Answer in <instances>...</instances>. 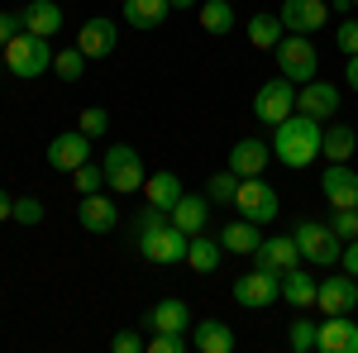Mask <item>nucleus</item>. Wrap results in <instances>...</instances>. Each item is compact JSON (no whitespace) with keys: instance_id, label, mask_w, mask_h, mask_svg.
<instances>
[{"instance_id":"obj_1","label":"nucleus","mask_w":358,"mask_h":353,"mask_svg":"<svg viewBox=\"0 0 358 353\" xmlns=\"http://www.w3.org/2000/svg\"><path fill=\"white\" fill-rule=\"evenodd\" d=\"M320 120H310V115H287L282 124H273V153L282 158V167H310L320 158Z\"/></svg>"},{"instance_id":"obj_2","label":"nucleus","mask_w":358,"mask_h":353,"mask_svg":"<svg viewBox=\"0 0 358 353\" xmlns=\"http://www.w3.org/2000/svg\"><path fill=\"white\" fill-rule=\"evenodd\" d=\"M5 67L15 72V77H24V82H34V77H43L48 67H53V38H43V34H29V29H20L5 48Z\"/></svg>"},{"instance_id":"obj_3","label":"nucleus","mask_w":358,"mask_h":353,"mask_svg":"<svg viewBox=\"0 0 358 353\" xmlns=\"http://www.w3.org/2000/svg\"><path fill=\"white\" fill-rule=\"evenodd\" d=\"M134 239H138V253H143L148 263H158V268H177V263H187V248H192V234L177 229L172 215H167L163 224H153V229L134 234Z\"/></svg>"},{"instance_id":"obj_4","label":"nucleus","mask_w":358,"mask_h":353,"mask_svg":"<svg viewBox=\"0 0 358 353\" xmlns=\"http://www.w3.org/2000/svg\"><path fill=\"white\" fill-rule=\"evenodd\" d=\"M292 239L301 248V263H310V268H334L344 258V239L334 234L330 224H320V219H296Z\"/></svg>"},{"instance_id":"obj_5","label":"nucleus","mask_w":358,"mask_h":353,"mask_svg":"<svg viewBox=\"0 0 358 353\" xmlns=\"http://www.w3.org/2000/svg\"><path fill=\"white\" fill-rule=\"evenodd\" d=\"M277 57V72L287 77V82H315V72H320V53H315V43H310V34H282V43L273 48Z\"/></svg>"},{"instance_id":"obj_6","label":"nucleus","mask_w":358,"mask_h":353,"mask_svg":"<svg viewBox=\"0 0 358 353\" xmlns=\"http://www.w3.org/2000/svg\"><path fill=\"white\" fill-rule=\"evenodd\" d=\"M101 167H106V187H110L115 196H134V191H143V182H148L143 158H138V148H129V143H115L110 153L101 158Z\"/></svg>"},{"instance_id":"obj_7","label":"nucleus","mask_w":358,"mask_h":353,"mask_svg":"<svg viewBox=\"0 0 358 353\" xmlns=\"http://www.w3.org/2000/svg\"><path fill=\"white\" fill-rule=\"evenodd\" d=\"M234 210L253 224H273L282 215V196H277L263 177H239V191H234Z\"/></svg>"},{"instance_id":"obj_8","label":"nucleus","mask_w":358,"mask_h":353,"mask_svg":"<svg viewBox=\"0 0 358 353\" xmlns=\"http://www.w3.org/2000/svg\"><path fill=\"white\" fill-rule=\"evenodd\" d=\"M253 115L263 124H282L287 115H296V82H287L282 72H277L273 82H263L253 91Z\"/></svg>"},{"instance_id":"obj_9","label":"nucleus","mask_w":358,"mask_h":353,"mask_svg":"<svg viewBox=\"0 0 358 353\" xmlns=\"http://www.w3.org/2000/svg\"><path fill=\"white\" fill-rule=\"evenodd\" d=\"M234 301L248 305V310H268L282 301V272H268L253 263V272H244L239 282H234Z\"/></svg>"},{"instance_id":"obj_10","label":"nucleus","mask_w":358,"mask_h":353,"mask_svg":"<svg viewBox=\"0 0 358 353\" xmlns=\"http://www.w3.org/2000/svg\"><path fill=\"white\" fill-rule=\"evenodd\" d=\"M320 191L330 210H358V172L349 163H330L320 172Z\"/></svg>"},{"instance_id":"obj_11","label":"nucleus","mask_w":358,"mask_h":353,"mask_svg":"<svg viewBox=\"0 0 358 353\" xmlns=\"http://www.w3.org/2000/svg\"><path fill=\"white\" fill-rule=\"evenodd\" d=\"M82 163H91V134H82V129H67V134H57L53 143H48V167L53 172H77Z\"/></svg>"},{"instance_id":"obj_12","label":"nucleus","mask_w":358,"mask_h":353,"mask_svg":"<svg viewBox=\"0 0 358 353\" xmlns=\"http://www.w3.org/2000/svg\"><path fill=\"white\" fill-rule=\"evenodd\" d=\"M315 305H320L325 315H354V310H358V277H349V272L325 277V282H320Z\"/></svg>"},{"instance_id":"obj_13","label":"nucleus","mask_w":358,"mask_h":353,"mask_svg":"<svg viewBox=\"0 0 358 353\" xmlns=\"http://www.w3.org/2000/svg\"><path fill=\"white\" fill-rule=\"evenodd\" d=\"M282 29L287 34H315V29L330 20V5L325 0H282Z\"/></svg>"},{"instance_id":"obj_14","label":"nucleus","mask_w":358,"mask_h":353,"mask_svg":"<svg viewBox=\"0 0 358 353\" xmlns=\"http://www.w3.org/2000/svg\"><path fill=\"white\" fill-rule=\"evenodd\" d=\"M115 43H120V24L106 20V15H91V20L82 24V34H77V48H82L91 62H96V57H110Z\"/></svg>"},{"instance_id":"obj_15","label":"nucleus","mask_w":358,"mask_h":353,"mask_svg":"<svg viewBox=\"0 0 358 353\" xmlns=\"http://www.w3.org/2000/svg\"><path fill=\"white\" fill-rule=\"evenodd\" d=\"M339 101H344V96H339V86L320 82V77H315V82H306L301 91H296V110L310 115V120H334V115H339Z\"/></svg>"},{"instance_id":"obj_16","label":"nucleus","mask_w":358,"mask_h":353,"mask_svg":"<svg viewBox=\"0 0 358 353\" xmlns=\"http://www.w3.org/2000/svg\"><path fill=\"white\" fill-rule=\"evenodd\" d=\"M77 224H82L86 234H110L115 224H120V206H115L110 196L91 191V196H82V206H77Z\"/></svg>"},{"instance_id":"obj_17","label":"nucleus","mask_w":358,"mask_h":353,"mask_svg":"<svg viewBox=\"0 0 358 353\" xmlns=\"http://www.w3.org/2000/svg\"><path fill=\"white\" fill-rule=\"evenodd\" d=\"M268 158H273V143H263V138H239V143L229 148V172H239V177H263Z\"/></svg>"},{"instance_id":"obj_18","label":"nucleus","mask_w":358,"mask_h":353,"mask_svg":"<svg viewBox=\"0 0 358 353\" xmlns=\"http://www.w3.org/2000/svg\"><path fill=\"white\" fill-rule=\"evenodd\" d=\"M253 263H258V268H268V272H287V268H296V263H301V248H296L292 234H277V239H263V244H258Z\"/></svg>"},{"instance_id":"obj_19","label":"nucleus","mask_w":358,"mask_h":353,"mask_svg":"<svg viewBox=\"0 0 358 353\" xmlns=\"http://www.w3.org/2000/svg\"><path fill=\"white\" fill-rule=\"evenodd\" d=\"M315 296H320V282H315V277H310L301 263L282 272V301H287V305H296V310H310V305H315Z\"/></svg>"},{"instance_id":"obj_20","label":"nucleus","mask_w":358,"mask_h":353,"mask_svg":"<svg viewBox=\"0 0 358 353\" xmlns=\"http://www.w3.org/2000/svg\"><path fill=\"white\" fill-rule=\"evenodd\" d=\"M192 349L196 353H234V329L224 320H192Z\"/></svg>"},{"instance_id":"obj_21","label":"nucleus","mask_w":358,"mask_h":353,"mask_svg":"<svg viewBox=\"0 0 358 353\" xmlns=\"http://www.w3.org/2000/svg\"><path fill=\"white\" fill-rule=\"evenodd\" d=\"M182 196H187V191H182V177H177V172H148V182H143V201H148V206H158V210H167V215H172V206H177V201H182Z\"/></svg>"},{"instance_id":"obj_22","label":"nucleus","mask_w":358,"mask_h":353,"mask_svg":"<svg viewBox=\"0 0 358 353\" xmlns=\"http://www.w3.org/2000/svg\"><path fill=\"white\" fill-rule=\"evenodd\" d=\"M320 353H358V325L349 315H330L320 325Z\"/></svg>"},{"instance_id":"obj_23","label":"nucleus","mask_w":358,"mask_h":353,"mask_svg":"<svg viewBox=\"0 0 358 353\" xmlns=\"http://www.w3.org/2000/svg\"><path fill=\"white\" fill-rule=\"evenodd\" d=\"M210 196H182L177 206H172V224L177 229H187V234H206V224H210Z\"/></svg>"},{"instance_id":"obj_24","label":"nucleus","mask_w":358,"mask_h":353,"mask_svg":"<svg viewBox=\"0 0 358 353\" xmlns=\"http://www.w3.org/2000/svg\"><path fill=\"white\" fill-rule=\"evenodd\" d=\"M20 15H24L29 34H43V38H53L57 29H62V5L57 0H29Z\"/></svg>"},{"instance_id":"obj_25","label":"nucleus","mask_w":358,"mask_h":353,"mask_svg":"<svg viewBox=\"0 0 358 353\" xmlns=\"http://www.w3.org/2000/svg\"><path fill=\"white\" fill-rule=\"evenodd\" d=\"M196 20H201L206 34H215V38H224L229 29L239 24V20H234V0H201V5H196Z\"/></svg>"},{"instance_id":"obj_26","label":"nucleus","mask_w":358,"mask_h":353,"mask_svg":"<svg viewBox=\"0 0 358 353\" xmlns=\"http://www.w3.org/2000/svg\"><path fill=\"white\" fill-rule=\"evenodd\" d=\"M148 325H153V329H182V334H192V305H187V301H177V296H167V301H158V305L148 310Z\"/></svg>"},{"instance_id":"obj_27","label":"nucleus","mask_w":358,"mask_h":353,"mask_svg":"<svg viewBox=\"0 0 358 353\" xmlns=\"http://www.w3.org/2000/svg\"><path fill=\"white\" fill-rule=\"evenodd\" d=\"M220 244H224V253H258V244H263V234H258V224L253 219H229L220 229Z\"/></svg>"},{"instance_id":"obj_28","label":"nucleus","mask_w":358,"mask_h":353,"mask_svg":"<svg viewBox=\"0 0 358 353\" xmlns=\"http://www.w3.org/2000/svg\"><path fill=\"white\" fill-rule=\"evenodd\" d=\"M358 148V129L354 124H330L325 134H320V153L330 158V163H349Z\"/></svg>"},{"instance_id":"obj_29","label":"nucleus","mask_w":358,"mask_h":353,"mask_svg":"<svg viewBox=\"0 0 358 353\" xmlns=\"http://www.w3.org/2000/svg\"><path fill=\"white\" fill-rule=\"evenodd\" d=\"M167 15H172L167 0H124V20H129V29H158Z\"/></svg>"},{"instance_id":"obj_30","label":"nucleus","mask_w":358,"mask_h":353,"mask_svg":"<svg viewBox=\"0 0 358 353\" xmlns=\"http://www.w3.org/2000/svg\"><path fill=\"white\" fill-rule=\"evenodd\" d=\"M282 34H287V29H282V15H253V20H248V43H253L258 53H273L277 43H282Z\"/></svg>"},{"instance_id":"obj_31","label":"nucleus","mask_w":358,"mask_h":353,"mask_svg":"<svg viewBox=\"0 0 358 353\" xmlns=\"http://www.w3.org/2000/svg\"><path fill=\"white\" fill-rule=\"evenodd\" d=\"M220 258H224V244H220V239H206V234H192V248H187V263H192V268L201 272V277L220 268Z\"/></svg>"},{"instance_id":"obj_32","label":"nucleus","mask_w":358,"mask_h":353,"mask_svg":"<svg viewBox=\"0 0 358 353\" xmlns=\"http://www.w3.org/2000/svg\"><path fill=\"white\" fill-rule=\"evenodd\" d=\"M86 62H91V57H86L82 48H57V53H53V72H57V82H82Z\"/></svg>"},{"instance_id":"obj_33","label":"nucleus","mask_w":358,"mask_h":353,"mask_svg":"<svg viewBox=\"0 0 358 353\" xmlns=\"http://www.w3.org/2000/svg\"><path fill=\"white\" fill-rule=\"evenodd\" d=\"M287 349L292 353H320V325H315V320H292Z\"/></svg>"},{"instance_id":"obj_34","label":"nucleus","mask_w":358,"mask_h":353,"mask_svg":"<svg viewBox=\"0 0 358 353\" xmlns=\"http://www.w3.org/2000/svg\"><path fill=\"white\" fill-rule=\"evenodd\" d=\"M234 191H239V172H215L210 182H206V196H210V206H234Z\"/></svg>"},{"instance_id":"obj_35","label":"nucleus","mask_w":358,"mask_h":353,"mask_svg":"<svg viewBox=\"0 0 358 353\" xmlns=\"http://www.w3.org/2000/svg\"><path fill=\"white\" fill-rule=\"evenodd\" d=\"M72 187H77V196L106 191V167H101V163H82L77 172H72Z\"/></svg>"},{"instance_id":"obj_36","label":"nucleus","mask_w":358,"mask_h":353,"mask_svg":"<svg viewBox=\"0 0 358 353\" xmlns=\"http://www.w3.org/2000/svg\"><path fill=\"white\" fill-rule=\"evenodd\" d=\"M77 129H82V134H91V138H101L106 129H110V110L86 106V110H82V120H77Z\"/></svg>"},{"instance_id":"obj_37","label":"nucleus","mask_w":358,"mask_h":353,"mask_svg":"<svg viewBox=\"0 0 358 353\" xmlns=\"http://www.w3.org/2000/svg\"><path fill=\"white\" fill-rule=\"evenodd\" d=\"M15 224H43V201L38 196H20L15 201Z\"/></svg>"},{"instance_id":"obj_38","label":"nucleus","mask_w":358,"mask_h":353,"mask_svg":"<svg viewBox=\"0 0 358 353\" xmlns=\"http://www.w3.org/2000/svg\"><path fill=\"white\" fill-rule=\"evenodd\" d=\"M330 229L349 244V239H358V210H334L330 215Z\"/></svg>"},{"instance_id":"obj_39","label":"nucleus","mask_w":358,"mask_h":353,"mask_svg":"<svg viewBox=\"0 0 358 353\" xmlns=\"http://www.w3.org/2000/svg\"><path fill=\"white\" fill-rule=\"evenodd\" d=\"M334 43H339V53H358V20H354V15L334 29Z\"/></svg>"},{"instance_id":"obj_40","label":"nucleus","mask_w":358,"mask_h":353,"mask_svg":"<svg viewBox=\"0 0 358 353\" xmlns=\"http://www.w3.org/2000/svg\"><path fill=\"white\" fill-rule=\"evenodd\" d=\"M20 29H24V15H20V10H0V48H5Z\"/></svg>"},{"instance_id":"obj_41","label":"nucleus","mask_w":358,"mask_h":353,"mask_svg":"<svg viewBox=\"0 0 358 353\" xmlns=\"http://www.w3.org/2000/svg\"><path fill=\"white\" fill-rule=\"evenodd\" d=\"M110 349L115 353H138V349H143V339H138L134 329H120V334L110 339Z\"/></svg>"},{"instance_id":"obj_42","label":"nucleus","mask_w":358,"mask_h":353,"mask_svg":"<svg viewBox=\"0 0 358 353\" xmlns=\"http://www.w3.org/2000/svg\"><path fill=\"white\" fill-rule=\"evenodd\" d=\"M339 263H344V272H349V277H358V239H349V244H344V258H339Z\"/></svg>"},{"instance_id":"obj_43","label":"nucleus","mask_w":358,"mask_h":353,"mask_svg":"<svg viewBox=\"0 0 358 353\" xmlns=\"http://www.w3.org/2000/svg\"><path fill=\"white\" fill-rule=\"evenodd\" d=\"M5 219H15V196L0 187V224H5Z\"/></svg>"},{"instance_id":"obj_44","label":"nucleus","mask_w":358,"mask_h":353,"mask_svg":"<svg viewBox=\"0 0 358 353\" xmlns=\"http://www.w3.org/2000/svg\"><path fill=\"white\" fill-rule=\"evenodd\" d=\"M344 82H349V91H358V53H349V62H344Z\"/></svg>"},{"instance_id":"obj_45","label":"nucleus","mask_w":358,"mask_h":353,"mask_svg":"<svg viewBox=\"0 0 358 353\" xmlns=\"http://www.w3.org/2000/svg\"><path fill=\"white\" fill-rule=\"evenodd\" d=\"M167 5H172V10H196L201 0H167Z\"/></svg>"},{"instance_id":"obj_46","label":"nucleus","mask_w":358,"mask_h":353,"mask_svg":"<svg viewBox=\"0 0 358 353\" xmlns=\"http://www.w3.org/2000/svg\"><path fill=\"white\" fill-rule=\"evenodd\" d=\"M334 10H339V15H349V10H354V0H334Z\"/></svg>"},{"instance_id":"obj_47","label":"nucleus","mask_w":358,"mask_h":353,"mask_svg":"<svg viewBox=\"0 0 358 353\" xmlns=\"http://www.w3.org/2000/svg\"><path fill=\"white\" fill-rule=\"evenodd\" d=\"M354 10H358V0H354Z\"/></svg>"}]
</instances>
